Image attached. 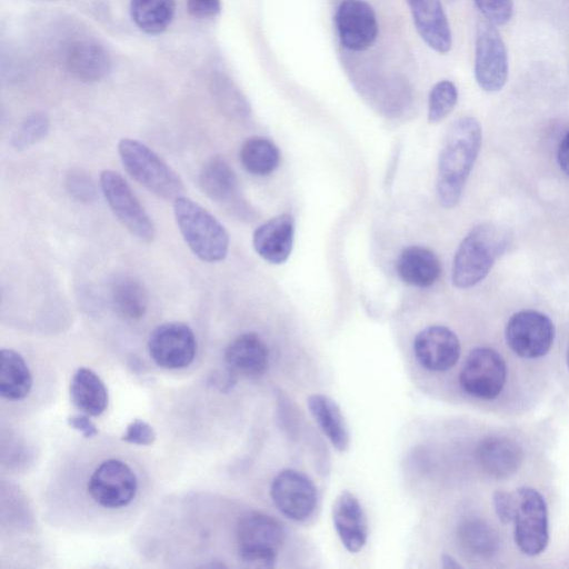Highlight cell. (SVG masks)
Listing matches in <instances>:
<instances>
[{"instance_id":"obj_1","label":"cell","mask_w":569,"mask_h":569,"mask_svg":"<svg viewBox=\"0 0 569 569\" xmlns=\"http://www.w3.org/2000/svg\"><path fill=\"white\" fill-rule=\"evenodd\" d=\"M481 126L473 117L457 119L449 127L438 159L437 197L445 208L460 201L465 184L481 148Z\"/></svg>"},{"instance_id":"obj_2","label":"cell","mask_w":569,"mask_h":569,"mask_svg":"<svg viewBox=\"0 0 569 569\" xmlns=\"http://www.w3.org/2000/svg\"><path fill=\"white\" fill-rule=\"evenodd\" d=\"M506 229L492 223L473 227L459 244L452 263L455 287L467 289L482 281L509 246Z\"/></svg>"},{"instance_id":"obj_3","label":"cell","mask_w":569,"mask_h":569,"mask_svg":"<svg viewBox=\"0 0 569 569\" xmlns=\"http://www.w3.org/2000/svg\"><path fill=\"white\" fill-rule=\"evenodd\" d=\"M173 213L178 229L194 256L209 263L226 258L229 236L214 216L184 196L173 201Z\"/></svg>"},{"instance_id":"obj_4","label":"cell","mask_w":569,"mask_h":569,"mask_svg":"<svg viewBox=\"0 0 569 569\" xmlns=\"http://www.w3.org/2000/svg\"><path fill=\"white\" fill-rule=\"evenodd\" d=\"M118 153L127 172L157 197L174 201L183 196L180 177L144 143L123 138L118 143Z\"/></svg>"},{"instance_id":"obj_5","label":"cell","mask_w":569,"mask_h":569,"mask_svg":"<svg viewBox=\"0 0 569 569\" xmlns=\"http://www.w3.org/2000/svg\"><path fill=\"white\" fill-rule=\"evenodd\" d=\"M284 541V529L276 518L251 511L237 525L239 558L249 568H272Z\"/></svg>"},{"instance_id":"obj_6","label":"cell","mask_w":569,"mask_h":569,"mask_svg":"<svg viewBox=\"0 0 569 569\" xmlns=\"http://www.w3.org/2000/svg\"><path fill=\"white\" fill-rule=\"evenodd\" d=\"M473 72L477 84L488 93L500 91L508 81L509 60L497 26L483 19L478 22Z\"/></svg>"},{"instance_id":"obj_7","label":"cell","mask_w":569,"mask_h":569,"mask_svg":"<svg viewBox=\"0 0 569 569\" xmlns=\"http://www.w3.org/2000/svg\"><path fill=\"white\" fill-rule=\"evenodd\" d=\"M515 541L527 556L541 553L549 540L548 509L540 492L522 487L515 492Z\"/></svg>"},{"instance_id":"obj_8","label":"cell","mask_w":569,"mask_h":569,"mask_svg":"<svg viewBox=\"0 0 569 569\" xmlns=\"http://www.w3.org/2000/svg\"><path fill=\"white\" fill-rule=\"evenodd\" d=\"M100 187L111 211L136 238L151 242L154 224L127 181L116 171L107 169L100 174Z\"/></svg>"},{"instance_id":"obj_9","label":"cell","mask_w":569,"mask_h":569,"mask_svg":"<svg viewBox=\"0 0 569 569\" xmlns=\"http://www.w3.org/2000/svg\"><path fill=\"white\" fill-rule=\"evenodd\" d=\"M507 380V366L502 357L491 348H476L465 360L459 383L469 396L492 400L502 391Z\"/></svg>"},{"instance_id":"obj_10","label":"cell","mask_w":569,"mask_h":569,"mask_svg":"<svg viewBox=\"0 0 569 569\" xmlns=\"http://www.w3.org/2000/svg\"><path fill=\"white\" fill-rule=\"evenodd\" d=\"M505 335L508 346L517 356L537 359L550 350L555 339V326L540 311L521 310L509 319Z\"/></svg>"},{"instance_id":"obj_11","label":"cell","mask_w":569,"mask_h":569,"mask_svg":"<svg viewBox=\"0 0 569 569\" xmlns=\"http://www.w3.org/2000/svg\"><path fill=\"white\" fill-rule=\"evenodd\" d=\"M138 480L132 469L119 459L101 462L92 472L88 482L90 497L100 506L119 509L128 506L134 498Z\"/></svg>"},{"instance_id":"obj_12","label":"cell","mask_w":569,"mask_h":569,"mask_svg":"<svg viewBox=\"0 0 569 569\" xmlns=\"http://www.w3.org/2000/svg\"><path fill=\"white\" fill-rule=\"evenodd\" d=\"M197 340L193 331L182 322H166L150 333L148 352L164 369H182L194 359Z\"/></svg>"},{"instance_id":"obj_13","label":"cell","mask_w":569,"mask_h":569,"mask_svg":"<svg viewBox=\"0 0 569 569\" xmlns=\"http://www.w3.org/2000/svg\"><path fill=\"white\" fill-rule=\"evenodd\" d=\"M339 41L349 51L370 48L379 32L373 8L365 0H342L335 13Z\"/></svg>"},{"instance_id":"obj_14","label":"cell","mask_w":569,"mask_h":569,"mask_svg":"<svg viewBox=\"0 0 569 569\" xmlns=\"http://www.w3.org/2000/svg\"><path fill=\"white\" fill-rule=\"evenodd\" d=\"M270 496L278 510L286 517L302 521L311 516L317 505V489L305 473L281 470L272 480Z\"/></svg>"},{"instance_id":"obj_15","label":"cell","mask_w":569,"mask_h":569,"mask_svg":"<svg viewBox=\"0 0 569 569\" xmlns=\"http://www.w3.org/2000/svg\"><path fill=\"white\" fill-rule=\"evenodd\" d=\"M413 352L418 362L430 371L451 369L460 356V342L456 333L443 326H430L415 338Z\"/></svg>"},{"instance_id":"obj_16","label":"cell","mask_w":569,"mask_h":569,"mask_svg":"<svg viewBox=\"0 0 569 569\" xmlns=\"http://www.w3.org/2000/svg\"><path fill=\"white\" fill-rule=\"evenodd\" d=\"M415 28L433 51L446 54L452 46V33L441 0H406Z\"/></svg>"},{"instance_id":"obj_17","label":"cell","mask_w":569,"mask_h":569,"mask_svg":"<svg viewBox=\"0 0 569 569\" xmlns=\"http://www.w3.org/2000/svg\"><path fill=\"white\" fill-rule=\"evenodd\" d=\"M332 520L345 548L352 553L359 552L367 542L368 525L361 503L352 492L345 490L336 498Z\"/></svg>"},{"instance_id":"obj_18","label":"cell","mask_w":569,"mask_h":569,"mask_svg":"<svg viewBox=\"0 0 569 569\" xmlns=\"http://www.w3.org/2000/svg\"><path fill=\"white\" fill-rule=\"evenodd\" d=\"M295 236V221L288 213L271 218L259 226L252 236L256 252L266 261L280 264L289 258Z\"/></svg>"},{"instance_id":"obj_19","label":"cell","mask_w":569,"mask_h":569,"mask_svg":"<svg viewBox=\"0 0 569 569\" xmlns=\"http://www.w3.org/2000/svg\"><path fill=\"white\" fill-rule=\"evenodd\" d=\"M224 361L228 370L234 376L258 378L268 369L269 351L258 335L247 332L227 346Z\"/></svg>"},{"instance_id":"obj_20","label":"cell","mask_w":569,"mask_h":569,"mask_svg":"<svg viewBox=\"0 0 569 569\" xmlns=\"http://www.w3.org/2000/svg\"><path fill=\"white\" fill-rule=\"evenodd\" d=\"M480 468L490 477L506 479L519 469L522 451L511 439L503 436H488L477 447Z\"/></svg>"},{"instance_id":"obj_21","label":"cell","mask_w":569,"mask_h":569,"mask_svg":"<svg viewBox=\"0 0 569 569\" xmlns=\"http://www.w3.org/2000/svg\"><path fill=\"white\" fill-rule=\"evenodd\" d=\"M199 186L203 193L218 204L230 210H240L238 179L224 159L214 157L202 166Z\"/></svg>"},{"instance_id":"obj_22","label":"cell","mask_w":569,"mask_h":569,"mask_svg":"<svg viewBox=\"0 0 569 569\" xmlns=\"http://www.w3.org/2000/svg\"><path fill=\"white\" fill-rule=\"evenodd\" d=\"M397 272L407 284L417 288L432 286L441 274V264L437 256L422 246L405 248L397 260Z\"/></svg>"},{"instance_id":"obj_23","label":"cell","mask_w":569,"mask_h":569,"mask_svg":"<svg viewBox=\"0 0 569 569\" xmlns=\"http://www.w3.org/2000/svg\"><path fill=\"white\" fill-rule=\"evenodd\" d=\"M308 408L320 430L339 451H346L350 435L338 403L329 396L315 393L308 397Z\"/></svg>"},{"instance_id":"obj_24","label":"cell","mask_w":569,"mask_h":569,"mask_svg":"<svg viewBox=\"0 0 569 569\" xmlns=\"http://www.w3.org/2000/svg\"><path fill=\"white\" fill-rule=\"evenodd\" d=\"M69 391L73 405L88 416L98 417L107 409V388L91 369L79 368L72 376Z\"/></svg>"},{"instance_id":"obj_25","label":"cell","mask_w":569,"mask_h":569,"mask_svg":"<svg viewBox=\"0 0 569 569\" xmlns=\"http://www.w3.org/2000/svg\"><path fill=\"white\" fill-rule=\"evenodd\" d=\"M0 393L11 401L26 398L32 387L31 371L14 350L2 349L0 352Z\"/></svg>"},{"instance_id":"obj_26","label":"cell","mask_w":569,"mask_h":569,"mask_svg":"<svg viewBox=\"0 0 569 569\" xmlns=\"http://www.w3.org/2000/svg\"><path fill=\"white\" fill-rule=\"evenodd\" d=\"M460 548L469 556L488 559L499 549V537L490 523L479 518L463 520L457 530Z\"/></svg>"},{"instance_id":"obj_27","label":"cell","mask_w":569,"mask_h":569,"mask_svg":"<svg viewBox=\"0 0 569 569\" xmlns=\"http://www.w3.org/2000/svg\"><path fill=\"white\" fill-rule=\"evenodd\" d=\"M111 303L126 320H139L148 309V293L143 284L130 276H120L111 284Z\"/></svg>"},{"instance_id":"obj_28","label":"cell","mask_w":569,"mask_h":569,"mask_svg":"<svg viewBox=\"0 0 569 569\" xmlns=\"http://www.w3.org/2000/svg\"><path fill=\"white\" fill-rule=\"evenodd\" d=\"M174 11V0H130L132 21L149 34L163 32L171 23Z\"/></svg>"},{"instance_id":"obj_29","label":"cell","mask_w":569,"mask_h":569,"mask_svg":"<svg viewBox=\"0 0 569 569\" xmlns=\"http://www.w3.org/2000/svg\"><path fill=\"white\" fill-rule=\"evenodd\" d=\"M242 167L251 174L268 176L279 166L280 152L269 139L252 137L243 142L240 149Z\"/></svg>"},{"instance_id":"obj_30","label":"cell","mask_w":569,"mask_h":569,"mask_svg":"<svg viewBox=\"0 0 569 569\" xmlns=\"http://www.w3.org/2000/svg\"><path fill=\"white\" fill-rule=\"evenodd\" d=\"M70 66L79 78L96 80L107 71L108 58L101 47L84 42L71 52Z\"/></svg>"},{"instance_id":"obj_31","label":"cell","mask_w":569,"mask_h":569,"mask_svg":"<svg viewBox=\"0 0 569 569\" xmlns=\"http://www.w3.org/2000/svg\"><path fill=\"white\" fill-rule=\"evenodd\" d=\"M458 102V89L447 79L435 83L428 97V121L438 123L455 109Z\"/></svg>"},{"instance_id":"obj_32","label":"cell","mask_w":569,"mask_h":569,"mask_svg":"<svg viewBox=\"0 0 569 569\" xmlns=\"http://www.w3.org/2000/svg\"><path fill=\"white\" fill-rule=\"evenodd\" d=\"M49 131V119L43 113L28 117L12 138L17 150H24L46 137Z\"/></svg>"},{"instance_id":"obj_33","label":"cell","mask_w":569,"mask_h":569,"mask_svg":"<svg viewBox=\"0 0 569 569\" xmlns=\"http://www.w3.org/2000/svg\"><path fill=\"white\" fill-rule=\"evenodd\" d=\"M67 188L78 201L89 203L97 198V189L92 178L81 169H73L68 173Z\"/></svg>"},{"instance_id":"obj_34","label":"cell","mask_w":569,"mask_h":569,"mask_svg":"<svg viewBox=\"0 0 569 569\" xmlns=\"http://www.w3.org/2000/svg\"><path fill=\"white\" fill-rule=\"evenodd\" d=\"M483 18L496 26L508 23L513 16L512 0H473Z\"/></svg>"},{"instance_id":"obj_35","label":"cell","mask_w":569,"mask_h":569,"mask_svg":"<svg viewBox=\"0 0 569 569\" xmlns=\"http://www.w3.org/2000/svg\"><path fill=\"white\" fill-rule=\"evenodd\" d=\"M121 439L133 445L149 446L156 440V431L148 422L134 419L128 425Z\"/></svg>"},{"instance_id":"obj_36","label":"cell","mask_w":569,"mask_h":569,"mask_svg":"<svg viewBox=\"0 0 569 569\" xmlns=\"http://www.w3.org/2000/svg\"><path fill=\"white\" fill-rule=\"evenodd\" d=\"M493 506L501 522L508 523L513 521L516 508L515 493L496 491L493 495Z\"/></svg>"},{"instance_id":"obj_37","label":"cell","mask_w":569,"mask_h":569,"mask_svg":"<svg viewBox=\"0 0 569 569\" xmlns=\"http://www.w3.org/2000/svg\"><path fill=\"white\" fill-rule=\"evenodd\" d=\"M189 13L198 19L216 17L221 9L220 0H186Z\"/></svg>"},{"instance_id":"obj_38","label":"cell","mask_w":569,"mask_h":569,"mask_svg":"<svg viewBox=\"0 0 569 569\" xmlns=\"http://www.w3.org/2000/svg\"><path fill=\"white\" fill-rule=\"evenodd\" d=\"M68 425L82 433L86 438H92L98 435V429L91 419L86 415H73L68 418Z\"/></svg>"},{"instance_id":"obj_39","label":"cell","mask_w":569,"mask_h":569,"mask_svg":"<svg viewBox=\"0 0 569 569\" xmlns=\"http://www.w3.org/2000/svg\"><path fill=\"white\" fill-rule=\"evenodd\" d=\"M557 160L562 172L569 177V131L566 132L558 146Z\"/></svg>"},{"instance_id":"obj_40","label":"cell","mask_w":569,"mask_h":569,"mask_svg":"<svg viewBox=\"0 0 569 569\" xmlns=\"http://www.w3.org/2000/svg\"><path fill=\"white\" fill-rule=\"evenodd\" d=\"M442 562H443V567L445 568H458V567H460V565L453 558H451L448 555H445L442 557Z\"/></svg>"},{"instance_id":"obj_41","label":"cell","mask_w":569,"mask_h":569,"mask_svg":"<svg viewBox=\"0 0 569 569\" xmlns=\"http://www.w3.org/2000/svg\"><path fill=\"white\" fill-rule=\"evenodd\" d=\"M566 361H567V366H568V369H569V347L567 349Z\"/></svg>"}]
</instances>
